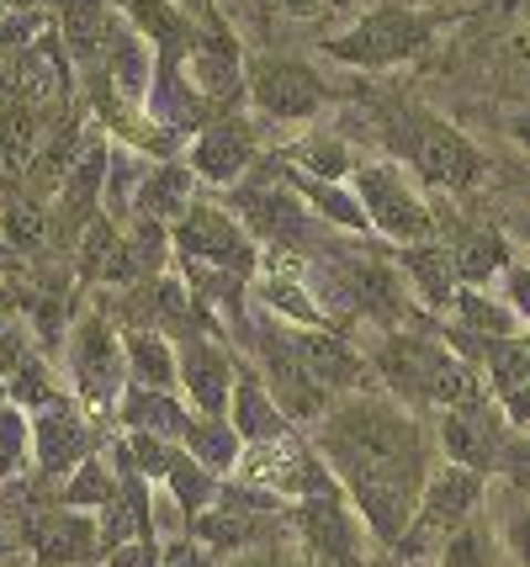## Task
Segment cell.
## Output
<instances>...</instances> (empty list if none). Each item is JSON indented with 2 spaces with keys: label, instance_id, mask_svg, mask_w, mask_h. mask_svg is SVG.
Instances as JSON below:
<instances>
[{
  "label": "cell",
  "instance_id": "cell-1",
  "mask_svg": "<svg viewBox=\"0 0 530 567\" xmlns=\"http://www.w3.org/2000/svg\"><path fill=\"white\" fill-rule=\"evenodd\" d=\"M324 451L345 472L372 530L382 542H404L408 504L419 494V467H425L414 420H404L398 409H382V403H351L329 420Z\"/></svg>",
  "mask_w": 530,
  "mask_h": 567
},
{
  "label": "cell",
  "instance_id": "cell-2",
  "mask_svg": "<svg viewBox=\"0 0 530 567\" xmlns=\"http://www.w3.org/2000/svg\"><path fill=\"white\" fill-rule=\"evenodd\" d=\"M425 32H429L425 17L393 6V11H372V17L361 27H351L345 38H334L329 53L345 59V64H361V70H382V64H393V59H408V53L425 43Z\"/></svg>",
  "mask_w": 530,
  "mask_h": 567
},
{
  "label": "cell",
  "instance_id": "cell-3",
  "mask_svg": "<svg viewBox=\"0 0 530 567\" xmlns=\"http://www.w3.org/2000/svg\"><path fill=\"white\" fill-rule=\"evenodd\" d=\"M355 186H361V202H366V218L377 223L387 239H404V245H419V239H429L435 218H429L425 202H419L404 186V175H398V171L372 165V171L355 175Z\"/></svg>",
  "mask_w": 530,
  "mask_h": 567
},
{
  "label": "cell",
  "instance_id": "cell-4",
  "mask_svg": "<svg viewBox=\"0 0 530 567\" xmlns=\"http://www.w3.org/2000/svg\"><path fill=\"white\" fill-rule=\"evenodd\" d=\"M176 245L186 255V266L197 260V266H218V271H250L254 260L245 228L228 213H218V207H191L176 228Z\"/></svg>",
  "mask_w": 530,
  "mask_h": 567
},
{
  "label": "cell",
  "instance_id": "cell-5",
  "mask_svg": "<svg viewBox=\"0 0 530 567\" xmlns=\"http://www.w3.org/2000/svg\"><path fill=\"white\" fill-rule=\"evenodd\" d=\"M408 159H414V171L425 175L429 186H446V192H461V186H472L482 171L478 148L467 144L456 127L446 123H414V138H408Z\"/></svg>",
  "mask_w": 530,
  "mask_h": 567
},
{
  "label": "cell",
  "instance_id": "cell-6",
  "mask_svg": "<svg viewBox=\"0 0 530 567\" xmlns=\"http://www.w3.org/2000/svg\"><path fill=\"white\" fill-rule=\"evenodd\" d=\"M478 498H482V472L446 467L440 477H435V483H429L425 509H419V519H414V530L404 536V551H419V546H429L435 536H446V530H461Z\"/></svg>",
  "mask_w": 530,
  "mask_h": 567
},
{
  "label": "cell",
  "instance_id": "cell-7",
  "mask_svg": "<svg viewBox=\"0 0 530 567\" xmlns=\"http://www.w3.org/2000/svg\"><path fill=\"white\" fill-rule=\"evenodd\" d=\"M250 96L260 101L271 117H308V112H319L324 85H319L303 64H266V70H254Z\"/></svg>",
  "mask_w": 530,
  "mask_h": 567
},
{
  "label": "cell",
  "instance_id": "cell-8",
  "mask_svg": "<svg viewBox=\"0 0 530 567\" xmlns=\"http://www.w3.org/2000/svg\"><path fill=\"white\" fill-rule=\"evenodd\" d=\"M440 441H446V451L456 456V467H467V472H488L499 456H505L499 430H493V420H488L482 403H472V409H451V414H446V430H440Z\"/></svg>",
  "mask_w": 530,
  "mask_h": 567
},
{
  "label": "cell",
  "instance_id": "cell-9",
  "mask_svg": "<svg viewBox=\"0 0 530 567\" xmlns=\"http://www.w3.org/2000/svg\"><path fill=\"white\" fill-rule=\"evenodd\" d=\"M266 371H271V382H277V398L287 414H298V420H308V414H319L324 409V388L313 382V371L303 367V355H298V346H287V340H266Z\"/></svg>",
  "mask_w": 530,
  "mask_h": 567
},
{
  "label": "cell",
  "instance_id": "cell-10",
  "mask_svg": "<svg viewBox=\"0 0 530 567\" xmlns=\"http://www.w3.org/2000/svg\"><path fill=\"white\" fill-rule=\"evenodd\" d=\"M303 536L313 546V557H324L329 567H355V525L334 498H313L303 509Z\"/></svg>",
  "mask_w": 530,
  "mask_h": 567
},
{
  "label": "cell",
  "instance_id": "cell-11",
  "mask_svg": "<svg viewBox=\"0 0 530 567\" xmlns=\"http://www.w3.org/2000/svg\"><path fill=\"white\" fill-rule=\"evenodd\" d=\"M340 271L351 281V292L361 308H372L382 319H398L404 313V292H398V276L387 271L382 260H366V255H345L340 260Z\"/></svg>",
  "mask_w": 530,
  "mask_h": 567
},
{
  "label": "cell",
  "instance_id": "cell-12",
  "mask_svg": "<svg viewBox=\"0 0 530 567\" xmlns=\"http://www.w3.org/2000/svg\"><path fill=\"white\" fill-rule=\"evenodd\" d=\"M96 551V525L80 515H59L38 530V557L49 567H70V563H91Z\"/></svg>",
  "mask_w": 530,
  "mask_h": 567
},
{
  "label": "cell",
  "instance_id": "cell-13",
  "mask_svg": "<svg viewBox=\"0 0 530 567\" xmlns=\"http://www.w3.org/2000/svg\"><path fill=\"white\" fill-rule=\"evenodd\" d=\"M180 371H186L191 403H202L207 414H218V409H224V388H228L224 355H212L202 340H186V350H180Z\"/></svg>",
  "mask_w": 530,
  "mask_h": 567
},
{
  "label": "cell",
  "instance_id": "cell-14",
  "mask_svg": "<svg viewBox=\"0 0 530 567\" xmlns=\"http://www.w3.org/2000/svg\"><path fill=\"white\" fill-rule=\"evenodd\" d=\"M298 355H303V367L313 371V382H319V388H351L355 377H361V361L351 355V346H340V340H329V334L303 340Z\"/></svg>",
  "mask_w": 530,
  "mask_h": 567
},
{
  "label": "cell",
  "instance_id": "cell-15",
  "mask_svg": "<svg viewBox=\"0 0 530 567\" xmlns=\"http://www.w3.org/2000/svg\"><path fill=\"white\" fill-rule=\"evenodd\" d=\"M191 80L202 85L212 101H233L239 96V59L224 38H212L202 49H191Z\"/></svg>",
  "mask_w": 530,
  "mask_h": 567
},
{
  "label": "cell",
  "instance_id": "cell-16",
  "mask_svg": "<svg viewBox=\"0 0 530 567\" xmlns=\"http://www.w3.org/2000/svg\"><path fill=\"white\" fill-rule=\"evenodd\" d=\"M245 159H250V127H212L202 144H197V171L212 175V181L239 175Z\"/></svg>",
  "mask_w": 530,
  "mask_h": 567
},
{
  "label": "cell",
  "instance_id": "cell-17",
  "mask_svg": "<svg viewBox=\"0 0 530 567\" xmlns=\"http://www.w3.org/2000/svg\"><path fill=\"white\" fill-rule=\"evenodd\" d=\"M75 367L91 388H102L106 377L117 371V340H112V329L102 319H85L75 329Z\"/></svg>",
  "mask_w": 530,
  "mask_h": 567
},
{
  "label": "cell",
  "instance_id": "cell-18",
  "mask_svg": "<svg viewBox=\"0 0 530 567\" xmlns=\"http://www.w3.org/2000/svg\"><path fill=\"white\" fill-rule=\"evenodd\" d=\"M493 388L505 398L509 420L530 424V350H499L493 355Z\"/></svg>",
  "mask_w": 530,
  "mask_h": 567
},
{
  "label": "cell",
  "instance_id": "cell-19",
  "mask_svg": "<svg viewBox=\"0 0 530 567\" xmlns=\"http://www.w3.org/2000/svg\"><path fill=\"white\" fill-rule=\"evenodd\" d=\"M102 165H106V154L102 148H91V154H85V165H75L70 181H64V197H59V228H64V234H75L80 223H85V213H91L96 181H102Z\"/></svg>",
  "mask_w": 530,
  "mask_h": 567
},
{
  "label": "cell",
  "instance_id": "cell-20",
  "mask_svg": "<svg viewBox=\"0 0 530 567\" xmlns=\"http://www.w3.org/2000/svg\"><path fill=\"white\" fill-rule=\"evenodd\" d=\"M64 91V70H59V53L53 49H27L22 64H17V96L27 106H43Z\"/></svg>",
  "mask_w": 530,
  "mask_h": 567
},
{
  "label": "cell",
  "instance_id": "cell-21",
  "mask_svg": "<svg viewBox=\"0 0 530 567\" xmlns=\"http://www.w3.org/2000/svg\"><path fill=\"white\" fill-rule=\"evenodd\" d=\"M64 38L75 59H96L106 43V6L102 0H64Z\"/></svg>",
  "mask_w": 530,
  "mask_h": 567
},
{
  "label": "cell",
  "instance_id": "cell-22",
  "mask_svg": "<svg viewBox=\"0 0 530 567\" xmlns=\"http://www.w3.org/2000/svg\"><path fill=\"white\" fill-rule=\"evenodd\" d=\"M191 213V175L186 171H159L144 186V223L149 218H186Z\"/></svg>",
  "mask_w": 530,
  "mask_h": 567
},
{
  "label": "cell",
  "instance_id": "cell-23",
  "mask_svg": "<svg viewBox=\"0 0 530 567\" xmlns=\"http://www.w3.org/2000/svg\"><path fill=\"white\" fill-rule=\"evenodd\" d=\"M404 266H408V276L425 287L429 308H446V302H451V276H456V266L446 260V255H440V249H408Z\"/></svg>",
  "mask_w": 530,
  "mask_h": 567
},
{
  "label": "cell",
  "instance_id": "cell-24",
  "mask_svg": "<svg viewBox=\"0 0 530 567\" xmlns=\"http://www.w3.org/2000/svg\"><path fill=\"white\" fill-rule=\"evenodd\" d=\"M239 430H245L250 441H277L281 435V414L277 409H266V398H260L254 382L239 388Z\"/></svg>",
  "mask_w": 530,
  "mask_h": 567
},
{
  "label": "cell",
  "instance_id": "cell-25",
  "mask_svg": "<svg viewBox=\"0 0 530 567\" xmlns=\"http://www.w3.org/2000/svg\"><path fill=\"white\" fill-rule=\"evenodd\" d=\"M38 435H43V462H49V467L70 462V456L80 451V424L70 420V414H49Z\"/></svg>",
  "mask_w": 530,
  "mask_h": 567
},
{
  "label": "cell",
  "instance_id": "cell-26",
  "mask_svg": "<svg viewBox=\"0 0 530 567\" xmlns=\"http://www.w3.org/2000/svg\"><path fill=\"white\" fill-rule=\"evenodd\" d=\"M440 567H488V536L478 525H461L440 551Z\"/></svg>",
  "mask_w": 530,
  "mask_h": 567
},
{
  "label": "cell",
  "instance_id": "cell-27",
  "mask_svg": "<svg viewBox=\"0 0 530 567\" xmlns=\"http://www.w3.org/2000/svg\"><path fill=\"white\" fill-rule=\"evenodd\" d=\"M505 266V239L499 234H472L467 239V249H461V276H488V271H499Z\"/></svg>",
  "mask_w": 530,
  "mask_h": 567
},
{
  "label": "cell",
  "instance_id": "cell-28",
  "mask_svg": "<svg viewBox=\"0 0 530 567\" xmlns=\"http://www.w3.org/2000/svg\"><path fill=\"white\" fill-rule=\"evenodd\" d=\"M456 308H461V319L472 323V329H482V334H493V340H505V334H515V313H509V308H499V302H482V297H461Z\"/></svg>",
  "mask_w": 530,
  "mask_h": 567
},
{
  "label": "cell",
  "instance_id": "cell-29",
  "mask_svg": "<svg viewBox=\"0 0 530 567\" xmlns=\"http://www.w3.org/2000/svg\"><path fill=\"white\" fill-rule=\"evenodd\" d=\"M133 367H138V377H154V388H170V377H176L170 355L154 334H133Z\"/></svg>",
  "mask_w": 530,
  "mask_h": 567
},
{
  "label": "cell",
  "instance_id": "cell-30",
  "mask_svg": "<svg viewBox=\"0 0 530 567\" xmlns=\"http://www.w3.org/2000/svg\"><path fill=\"white\" fill-rule=\"evenodd\" d=\"M292 472H298V462L271 451V445H254L245 456V477H254V483H292Z\"/></svg>",
  "mask_w": 530,
  "mask_h": 567
},
{
  "label": "cell",
  "instance_id": "cell-31",
  "mask_svg": "<svg viewBox=\"0 0 530 567\" xmlns=\"http://www.w3.org/2000/svg\"><path fill=\"white\" fill-rule=\"evenodd\" d=\"M127 420H133V424H149L154 420L159 430H165V435H180V430H186V420H180L165 398H154V393H138V398H133V403H127Z\"/></svg>",
  "mask_w": 530,
  "mask_h": 567
},
{
  "label": "cell",
  "instance_id": "cell-32",
  "mask_svg": "<svg viewBox=\"0 0 530 567\" xmlns=\"http://www.w3.org/2000/svg\"><path fill=\"white\" fill-rule=\"evenodd\" d=\"M266 297H271V308L292 313V319H303V323L319 319V308H308V297L298 292V287H287V281H271V287H266Z\"/></svg>",
  "mask_w": 530,
  "mask_h": 567
},
{
  "label": "cell",
  "instance_id": "cell-33",
  "mask_svg": "<svg viewBox=\"0 0 530 567\" xmlns=\"http://www.w3.org/2000/svg\"><path fill=\"white\" fill-rule=\"evenodd\" d=\"M303 165H308V171H319L324 181H334V175H345V148H340V144H308L303 148Z\"/></svg>",
  "mask_w": 530,
  "mask_h": 567
},
{
  "label": "cell",
  "instance_id": "cell-34",
  "mask_svg": "<svg viewBox=\"0 0 530 567\" xmlns=\"http://www.w3.org/2000/svg\"><path fill=\"white\" fill-rule=\"evenodd\" d=\"M106 498H112V477L102 467H85V477L70 488V504H106Z\"/></svg>",
  "mask_w": 530,
  "mask_h": 567
},
{
  "label": "cell",
  "instance_id": "cell-35",
  "mask_svg": "<svg viewBox=\"0 0 530 567\" xmlns=\"http://www.w3.org/2000/svg\"><path fill=\"white\" fill-rule=\"evenodd\" d=\"M228 567H303V563L287 557V551H277V546H260V551H239Z\"/></svg>",
  "mask_w": 530,
  "mask_h": 567
},
{
  "label": "cell",
  "instance_id": "cell-36",
  "mask_svg": "<svg viewBox=\"0 0 530 567\" xmlns=\"http://www.w3.org/2000/svg\"><path fill=\"white\" fill-rule=\"evenodd\" d=\"M6 228H11V239H27V245H38V239H43V223H38V213H32V207H11Z\"/></svg>",
  "mask_w": 530,
  "mask_h": 567
},
{
  "label": "cell",
  "instance_id": "cell-37",
  "mask_svg": "<svg viewBox=\"0 0 530 567\" xmlns=\"http://www.w3.org/2000/svg\"><path fill=\"white\" fill-rule=\"evenodd\" d=\"M509 551H515V557H520V563L530 567V509H520V515L509 519Z\"/></svg>",
  "mask_w": 530,
  "mask_h": 567
},
{
  "label": "cell",
  "instance_id": "cell-38",
  "mask_svg": "<svg viewBox=\"0 0 530 567\" xmlns=\"http://www.w3.org/2000/svg\"><path fill=\"white\" fill-rule=\"evenodd\" d=\"M509 308H515V319H530V271H509Z\"/></svg>",
  "mask_w": 530,
  "mask_h": 567
},
{
  "label": "cell",
  "instance_id": "cell-39",
  "mask_svg": "<svg viewBox=\"0 0 530 567\" xmlns=\"http://www.w3.org/2000/svg\"><path fill=\"white\" fill-rule=\"evenodd\" d=\"M176 483L186 504H202L207 498V477H197V467H186V462H176Z\"/></svg>",
  "mask_w": 530,
  "mask_h": 567
},
{
  "label": "cell",
  "instance_id": "cell-40",
  "mask_svg": "<svg viewBox=\"0 0 530 567\" xmlns=\"http://www.w3.org/2000/svg\"><path fill=\"white\" fill-rule=\"evenodd\" d=\"M509 80H515V85H526V91H530V43H520V49L509 53Z\"/></svg>",
  "mask_w": 530,
  "mask_h": 567
},
{
  "label": "cell",
  "instance_id": "cell-41",
  "mask_svg": "<svg viewBox=\"0 0 530 567\" xmlns=\"http://www.w3.org/2000/svg\"><path fill=\"white\" fill-rule=\"evenodd\" d=\"M515 138L530 148V112H526V117H515Z\"/></svg>",
  "mask_w": 530,
  "mask_h": 567
},
{
  "label": "cell",
  "instance_id": "cell-42",
  "mask_svg": "<svg viewBox=\"0 0 530 567\" xmlns=\"http://www.w3.org/2000/svg\"><path fill=\"white\" fill-rule=\"evenodd\" d=\"M287 6H292V11H313L319 0H287Z\"/></svg>",
  "mask_w": 530,
  "mask_h": 567
}]
</instances>
